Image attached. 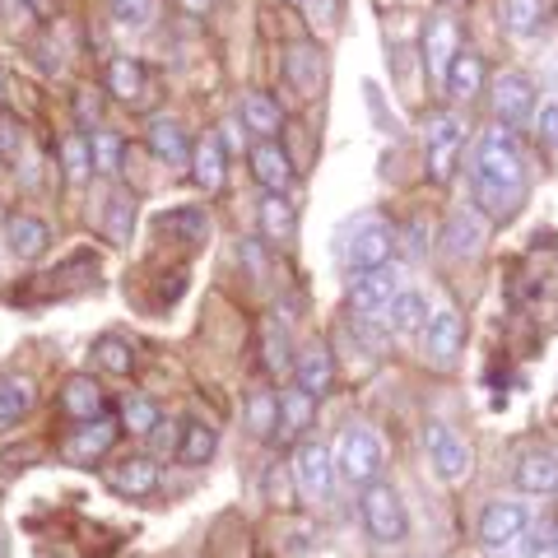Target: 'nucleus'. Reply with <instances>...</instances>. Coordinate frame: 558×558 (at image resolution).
Returning <instances> with one entry per match:
<instances>
[{
  "mask_svg": "<svg viewBox=\"0 0 558 558\" xmlns=\"http://www.w3.org/2000/svg\"><path fill=\"white\" fill-rule=\"evenodd\" d=\"M75 112H80L84 126H98V117H102V108H98L94 94H80V98H75Z\"/></svg>",
  "mask_w": 558,
  "mask_h": 558,
  "instance_id": "nucleus-45",
  "label": "nucleus"
},
{
  "mask_svg": "<svg viewBox=\"0 0 558 558\" xmlns=\"http://www.w3.org/2000/svg\"><path fill=\"white\" fill-rule=\"evenodd\" d=\"M400 293V270L391 266H377V270H359L354 284H349V299H354L359 312H387L391 299Z\"/></svg>",
  "mask_w": 558,
  "mask_h": 558,
  "instance_id": "nucleus-12",
  "label": "nucleus"
},
{
  "mask_svg": "<svg viewBox=\"0 0 558 558\" xmlns=\"http://www.w3.org/2000/svg\"><path fill=\"white\" fill-rule=\"evenodd\" d=\"M307 14H312V24L317 20H336V0H303Z\"/></svg>",
  "mask_w": 558,
  "mask_h": 558,
  "instance_id": "nucleus-46",
  "label": "nucleus"
},
{
  "mask_svg": "<svg viewBox=\"0 0 558 558\" xmlns=\"http://www.w3.org/2000/svg\"><path fill=\"white\" fill-rule=\"evenodd\" d=\"M461 145H465V121L457 112H433L424 126V149H428V172L433 182H451V172L461 163Z\"/></svg>",
  "mask_w": 558,
  "mask_h": 558,
  "instance_id": "nucleus-4",
  "label": "nucleus"
},
{
  "mask_svg": "<svg viewBox=\"0 0 558 558\" xmlns=\"http://www.w3.org/2000/svg\"><path fill=\"white\" fill-rule=\"evenodd\" d=\"M117 433H121V424H112L108 414L89 418V424H80V428L61 442V457H65L70 465H94V461H102V457H108V451L117 447Z\"/></svg>",
  "mask_w": 558,
  "mask_h": 558,
  "instance_id": "nucleus-9",
  "label": "nucleus"
},
{
  "mask_svg": "<svg viewBox=\"0 0 558 558\" xmlns=\"http://www.w3.org/2000/svg\"><path fill=\"white\" fill-rule=\"evenodd\" d=\"M330 480H336V457L322 447V442H299L293 451V484L307 502H317L330 494Z\"/></svg>",
  "mask_w": 558,
  "mask_h": 558,
  "instance_id": "nucleus-8",
  "label": "nucleus"
},
{
  "mask_svg": "<svg viewBox=\"0 0 558 558\" xmlns=\"http://www.w3.org/2000/svg\"><path fill=\"white\" fill-rule=\"evenodd\" d=\"M242 126L256 131L260 140H270L279 126H284V112H279V102L270 94H247L242 98Z\"/></svg>",
  "mask_w": 558,
  "mask_h": 558,
  "instance_id": "nucleus-28",
  "label": "nucleus"
},
{
  "mask_svg": "<svg viewBox=\"0 0 558 558\" xmlns=\"http://www.w3.org/2000/svg\"><path fill=\"white\" fill-rule=\"evenodd\" d=\"M247 163H252V178L266 186V191H279L284 196L289 182H293V168H289V154L275 145V140H260V145H252L247 154Z\"/></svg>",
  "mask_w": 558,
  "mask_h": 558,
  "instance_id": "nucleus-14",
  "label": "nucleus"
},
{
  "mask_svg": "<svg viewBox=\"0 0 558 558\" xmlns=\"http://www.w3.org/2000/svg\"><path fill=\"white\" fill-rule=\"evenodd\" d=\"M0 102H5V80H0Z\"/></svg>",
  "mask_w": 558,
  "mask_h": 558,
  "instance_id": "nucleus-48",
  "label": "nucleus"
},
{
  "mask_svg": "<svg viewBox=\"0 0 558 558\" xmlns=\"http://www.w3.org/2000/svg\"><path fill=\"white\" fill-rule=\"evenodd\" d=\"M159 424H163V418H159V410H154L145 396H131L126 405H121V428H131L135 438H149Z\"/></svg>",
  "mask_w": 558,
  "mask_h": 558,
  "instance_id": "nucleus-35",
  "label": "nucleus"
},
{
  "mask_svg": "<svg viewBox=\"0 0 558 558\" xmlns=\"http://www.w3.org/2000/svg\"><path fill=\"white\" fill-rule=\"evenodd\" d=\"M457 28H451V20H428V33H424V65H428V75L447 84V70L451 61H457Z\"/></svg>",
  "mask_w": 558,
  "mask_h": 558,
  "instance_id": "nucleus-16",
  "label": "nucleus"
},
{
  "mask_svg": "<svg viewBox=\"0 0 558 558\" xmlns=\"http://www.w3.org/2000/svg\"><path fill=\"white\" fill-rule=\"evenodd\" d=\"M108 10H112V20L121 28H149L154 24V14H159V5L154 0H108Z\"/></svg>",
  "mask_w": 558,
  "mask_h": 558,
  "instance_id": "nucleus-37",
  "label": "nucleus"
},
{
  "mask_svg": "<svg viewBox=\"0 0 558 558\" xmlns=\"http://www.w3.org/2000/svg\"><path fill=\"white\" fill-rule=\"evenodd\" d=\"M5 238H10V252L20 256V260H38V256L47 252V242H51L47 223L33 219V215H14V219L5 223Z\"/></svg>",
  "mask_w": 558,
  "mask_h": 558,
  "instance_id": "nucleus-24",
  "label": "nucleus"
},
{
  "mask_svg": "<svg viewBox=\"0 0 558 558\" xmlns=\"http://www.w3.org/2000/svg\"><path fill=\"white\" fill-rule=\"evenodd\" d=\"M502 20H508L517 38H531V33H539V24H545V5H539V0H508Z\"/></svg>",
  "mask_w": 558,
  "mask_h": 558,
  "instance_id": "nucleus-34",
  "label": "nucleus"
},
{
  "mask_svg": "<svg viewBox=\"0 0 558 558\" xmlns=\"http://www.w3.org/2000/svg\"><path fill=\"white\" fill-rule=\"evenodd\" d=\"M94 359H98V368L112 373V377H126L135 368V354H131V344L121 336H98L94 340Z\"/></svg>",
  "mask_w": 558,
  "mask_h": 558,
  "instance_id": "nucleus-31",
  "label": "nucleus"
},
{
  "mask_svg": "<svg viewBox=\"0 0 558 558\" xmlns=\"http://www.w3.org/2000/svg\"><path fill=\"white\" fill-rule=\"evenodd\" d=\"M442 89L457 98V102H470L475 94H484V61L475 57V51H465V47L457 51V61H451Z\"/></svg>",
  "mask_w": 558,
  "mask_h": 558,
  "instance_id": "nucleus-22",
  "label": "nucleus"
},
{
  "mask_svg": "<svg viewBox=\"0 0 558 558\" xmlns=\"http://www.w3.org/2000/svg\"><path fill=\"white\" fill-rule=\"evenodd\" d=\"M20 154H24V126L10 112H0V159L20 163Z\"/></svg>",
  "mask_w": 558,
  "mask_h": 558,
  "instance_id": "nucleus-39",
  "label": "nucleus"
},
{
  "mask_svg": "<svg viewBox=\"0 0 558 558\" xmlns=\"http://www.w3.org/2000/svg\"><path fill=\"white\" fill-rule=\"evenodd\" d=\"M307 65H317V51H307V47H299V51H293V57H289V75H293V80H299V89H303V94H312Z\"/></svg>",
  "mask_w": 558,
  "mask_h": 558,
  "instance_id": "nucleus-41",
  "label": "nucleus"
},
{
  "mask_svg": "<svg viewBox=\"0 0 558 558\" xmlns=\"http://www.w3.org/2000/svg\"><path fill=\"white\" fill-rule=\"evenodd\" d=\"M61 163L70 182H84L94 172V140L89 135H65L61 140Z\"/></svg>",
  "mask_w": 558,
  "mask_h": 558,
  "instance_id": "nucleus-32",
  "label": "nucleus"
},
{
  "mask_svg": "<svg viewBox=\"0 0 558 558\" xmlns=\"http://www.w3.org/2000/svg\"><path fill=\"white\" fill-rule=\"evenodd\" d=\"M289 5H303V0H289Z\"/></svg>",
  "mask_w": 558,
  "mask_h": 558,
  "instance_id": "nucleus-50",
  "label": "nucleus"
},
{
  "mask_svg": "<svg viewBox=\"0 0 558 558\" xmlns=\"http://www.w3.org/2000/svg\"><path fill=\"white\" fill-rule=\"evenodd\" d=\"M126 215L135 219V201H131V196H117V201H112V223H108V233H112L117 242L126 238Z\"/></svg>",
  "mask_w": 558,
  "mask_h": 558,
  "instance_id": "nucleus-42",
  "label": "nucleus"
},
{
  "mask_svg": "<svg viewBox=\"0 0 558 558\" xmlns=\"http://www.w3.org/2000/svg\"><path fill=\"white\" fill-rule=\"evenodd\" d=\"M33 396H38V387L28 377H0V433L14 428L33 410Z\"/></svg>",
  "mask_w": 558,
  "mask_h": 558,
  "instance_id": "nucleus-27",
  "label": "nucleus"
},
{
  "mask_svg": "<svg viewBox=\"0 0 558 558\" xmlns=\"http://www.w3.org/2000/svg\"><path fill=\"white\" fill-rule=\"evenodd\" d=\"M266 363H270V368L279 373V368H289V330L284 326H279V322H270L266 326Z\"/></svg>",
  "mask_w": 558,
  "mask_h": 558,
  "instance_id": "nucleus-40",
  "label": "nucleus"
},
{
  "mask_svg": "<svg viewBox=\"0 0 558 558\" xmlns=\"http://www.w3.org/2000/svg\"><path fill=\"white\" fill-rule=\"evenodd\" d=\"M359 517L363 526H368V535L377 539V545H400L410 531V517H405V502H400V494L391 484H368L359 498Z\"/></svg>",
  "mask_w": 558,
  "mask_h": 558,
  "instance_id": "nucleus-3",
  "label": "nucleus"
},
{
  "mask_svg": "<svg viewBox=\"0 0 558 558\" xmlns=\"http://www.w3.org/2000/svg\"><path fill=\"white\" fill-rule=\"evenodd\" d=\"M61 405L70 418H80V424H89V418H102V391L94 377H70L65 391H61Z\"/></svg>",
  "mask_w": 558,
  "mask_h": 558,
  "instance_id": "nucleus-25",
  "label": "nucleus"
},
{
  "mask_svg": "<svg viewBox=\"0 0 558 558\" xmlns=\"http://www.w3.org/2000/svg\"><path fill=\"white\" fill-rule=\"evenodd\" d=\"M391 247H396L391 223L368 219V223H359L354 229V238H349V266L354 270H377V266H387L391 260Z\"/></svg>",
  "mask_w": 558,
  "mask_h": 558,
  "instance_id": "nucleus-11",
  "label": "nucleus"
},
{
  "mask_svg": "<svg viewBox=\"0 0 558 558\" xmlns=\"http://www.w3.org/2000/svg\"><path fill=\"white\" fill-rule=\"evenodd\" d=\"M336 381V359H330L326 344H307L299 359H293V387L307 391L312 400H322Z\"/></svg>",
  "mask_w": 558,
  "mask_h": 558,
  "instance_id": "nucleus-13",
  "label": "nucleus"
},
{
  "mask_svg": "<svg viewBox=\"0 0 558 558\" xmlns=\"http://www.w3.org/2000/svg\"><path fill=\"white\" fill-rule=\"evenodd\" d=\"M108 484H112V494H121V498H149L154 488H159V465H154L149 457H131V461L112 465Z\"/></svg>",
  "mask_w": 558,
  "mask_h": 558,
  "instance_id": "nucleus-17",
  "label": "nucleus"
},
{
  "mask_svg": "<svg viewBox=\"0 0 558 558\" xmlns=\"http://www.w3.org/2000/svg\"><path fill=\"white\" fill-rule=\"evenodd\" d=\"M521 549H526V558H539V554H549L554 549V531H531V539H526V545H521Z\"/></svg>",
  "mask_w": 558,
  "mask_h": 558,
  "instance_id": "nucleus-44",
  "label": "nucleus"
},
{
  "mask_svg": "<svg viewBox=\"0 0 558 558\" xmlns=\"http://www.w3.org/2000/svg\"><path fill=\"white\" fill-rule=\"evenodd\" d=\"M424 447H428V461H433V470H438L442 484L470 480V470H475V451H470V442L457 438L447 424H428L424 428Z\"/></svg>",
  "mask_w": 558,
  "mask_h": 558,
  "instance_id": "nucleus-5",
  "label": "nucleus"
},
{
  "mask_svg": "<svg viewBox=\"0 0 558 558\" xmlns=\"http://www.w3.org/2000/svg\"><path fill=\"white\" fill-rule=\"evenodd\" d=\"M247 424H252L256 438H270V433L279 428V396L256 391V396L247 400Z\"/></svg>",
  "mask_w": 558,
  "mask_h": 558,
  "instance_id": "nucleus-36",
  "label": "nucleus"
},
{
  "mask_svg": "<svg viewBox=\"0 0 558 558\" xmlns=\"http://www.w3.org/2000/svg\"><path fill=\"white\" fill-rule=\"evenodd\" d=\"M215 447H219V438H215V428L209 424H201V418L182 424V447H178L182 465H205L209 457H215Z\"/></svg>",
  "mask_w": 558,
  "mask_h": 558,
  "instance_id": "nucleus-30",
  "label": "nucleus"
},
{
  "mask_svg": "<svg viewBox=\"0 0 558 558\" xmlns=\"http://www.w3.org/2000/svg\"><path fill=\"white\" fill-rule=\"evenodd\" d=\"M312 418H317V400H312L307 391L293 387V391L279 396V428H275V433H279L284 442H299L303 433L312 428Z\"/></svg>",
  "mask_w": 558,
  "mask_h": 558,
  "instance_id": "nucleus-18",
  "label": "nucleus"
},
{
  "mask_svg": "<svg viewBox=\"0 0 558 558\" xmlns=\"http://www.w3.org/2000/svg\"><path fill=\"white\" fill-rule=\"evenodd\" d=\"M484 215H475V209H461V215H451L447 219V229H442V252L451 260H461V256H475L484 247Z\"/></svg>",
  "mask_w": 558,
  "mask_h": 558,
  "instance_id": "nucleus-15",
  "label": "nucleus"
},
{
  "mask_svg": "<svg viewBox=\"0 0 558 558\" xmlns=\"http://www.w3.org/2000/svg\"><path fill=\"white\" fill-rule=\"evenodd\" d=\"M521 535H526V508L512 502V498L488 502L484 517H480V545L484 549H508Z\"/></svg>",
  "mask_w": 558,
  "mask_h": 558,
  "instance_id": "nucleus-10",
  "label": "nucleus"
},
{
  "mask_svg": "<svg viewBox=\"0 0 558 558\" xmlns=\"http://www.w3.org/2000/svg\"><path fill=\"white\" fill-rule=\"evenodd\" d=\"M145 140H149L154 159L168 163V168H186V163H191V149H196V145H191V140L182 135L178 121H154Z\"/></svg>",
  "mask_w": 558,
  "mask_h": 558,
  "instance_id": "nucleus-21",
  "label": "nucleus"
},
{
  "mask_svg": "<svg viewBox=\"0 0 558 558\" xmlns=\"http://www.w3.org/2000/svg\"><path fill=\"white\" fill-rule=\"evenodd\" d=\"M163 233H178L182 242H205L209 238V219L205 209H172V215H159Z\"/></svg>",
  "mask_w": 558,
  "mask_h": 558,
  "instance_id": "nucleus-33",
  "label": "nucleus"
},
{
  "mask_svg": "<svg viewBox=\"0 0 558 558\" xmlns=\"http://www.w3.org/2000/svg\"><path fill=\"white\" fill-rule=\"evenodd\" d=\"M465 349V322L457 307H438L424 326V359L433 363V368H451V363L461 359Z\"/></svg>",
  "mask_w": 558,
  "mask_h": 558,
  "instance_id": "nucleus-6",
  "label": "nucleus"
},
{
  "mask_svg": "<svg viewBox=\"0 0 558 558\" xmlns=\"http://www.w3.org/2000/svg\"><path fill=\"white\" fill-rule=\"evenodd\" d=\"M517 488H526V494H558L554 451H526V457L517 461Z\"/></svg>",
  "mask_w": 558,
  "mask_h": 558,
  "instance_id": "nucleus-20",
  "label": "nucleus"
},
{
  "mask_svg": "<svg viewBox=\"0 0 558 558\" xmlns=\"http://www.w3.org/2000/svg\"><path fill=\"white\" fill-rule=\"evenodd\" d=\"M554 554H558V531H554Z\"/></svg>",
  "mask_w": 558,
  "mask_h": 558,
  "instance_id": "nucleus-49",
  "label": "nucleus"
},
{
  "mask_svg": "<svg viewBox=\"0 0 558 558\" xmlns=\"http://www.w3.org/2000/svg\"><path fill=\"white\" fill-rule=\"evenodd\" d=\"M293 223H299L293 205L279 196V191H266V201H260V233H266V242H289Z\"/></svg>",
  "mask_w": 558,
  "mask_h": 558,
  "instance_id": "nucleus-29",
  "label": "nucleus"
},
{
  "mask_svg": "<svg viewBox=\"0 0 558 558\" xmlns=\"http://www.w3.org/2000/svg\"><path fill=\"white\" fill-rule=\"evenodd\" d=\"M108 94H117L121 102H145L149 98V75L145 65H140L135 57H117L108 65Z\"/></svg>",
  "mask_w": 558,
  "mask_h": 558,
  "instance_id": "nucleus-23",
  "label": "nucleus"
},
{
  "mask_svg": "<svg viewBox=\"0 0 558 558\" xmlns=\"http://www.w3.org/2000/svg\"><path fill=\"white\" fill-rule=\"evenodd\" d=\"M457 5H461V0H457Z\"/></svg>",
  "mask_w": 558,
  "mask_h": 558,
  "instance_id": "nucleus-51",
  "label": "nucleus"
},
{
  "mask_svg": "<svg viewBox=\"0 0 558 558\" xmlns=\"http://www.w3.org/2000/svg\"><path fill=\"white\" fill-rule=\"evenodd\" d=\"M191 182H196L205 196H215L223 186V140L219 135H205L196 149H191Z\"/></svg>",
  "mask_w": 558,
  "mask_h": 558,
  "instance_id": "nucleus-19",
  "label": "nucleus"
},
{
  "mask_svg": "<svg viewBox=\"0 0 558 558\" xmlns=\"http://www.w3.org/2000/svg\"><path fill=\"white\" fill-rule=\"evenodd\" d=\"M488 102H494L498 126H521V121L535 117V84H531L526 75H517V70H508V75L494 80V89H488Z\"/></svg>",
  "mask_w": 558,
  "mask_h": 558,
  "instance_id": "nucleus-7",
  "label": "nucleus"
},
{
  "mask_svg": "<svg viewBox=\"0 0 558 558\" xmlns=\"http://www.w3.org/2000/svg\"><path fill=\"white\" fill-rule=\"evenodd\" d=\"M178 5L191 14V20H205V14H209V5H215V0H178Z\"/></svg>",
  "mask_w": 558,
  "mask_h": 558,
  "instance_id": "nucleus-47",
  "label": "nucleus"
},
{
  "mask_svg": "<svg viewBox=\"0 0 558 558\" xmlns=\"http://www.w3.org/2000/svg\"><path fill=\"white\" fill-rule=\"evenodd\" d=\"M381 326H387L391 336H414V330L428 326V303L418 299V293H396L387 317H381Z\"/></svg>",
  "mask_w": 558,
  "mask_h": 558,
  "instance_id": "nucleus-26",
  "label": "nucleus"
},
{
  "mask_svg": "<svg viewBox=\"0 0 558 558\" xmlns=\"http://www.w3.org/2000/svg\"><path fill=\"white\" fill-rule=\"evenodd\" d=\"M475 201L488 219H512L526 201V159H521L512 131H484L475 149Z\"/></svg>",
  "mask_w": 558,
  "mask_h": 558,
  "instance_id": "nucleus-1",
  "label": "nucleus"
},
{
  "mask_svg": "<svg viewBox=\"0 0 558 558\" xmlns=\"http://www.w3.org/2000/svg\"><path fill=\"white\" fill-rule=\"evenodd\" d=\"M330 457H336V475L344 484H354V488H368L381 475V442H377V433L363 428V424L344 428Z\"/></svg>",
  "mask_w": 558,
  "mask_h": 558,
  "instance_id": "nucleus-2",
  "label": "nucleus"
},
{
  "mask_svg": "<svg viewBox=\"0 0 558 558\" xmlns=\"http://www.w3.org/2000/svg\"><path fill=\"white\" fill-rule=\"evenodd\" d=\"M539 145H549L558 154V102L539 108Z\"/></svg>",
  "mask_w": 558,
  "mask_h": 558,
  "instance_id": "nucleus-43",
  "label": "nucleus"
},
{
  "mask_svg": "<svg viewBox=\"0 0 558 558\" xmlns=\"http://www.w3.org/2000/svg\"><path fill=\"white\" fill-rule=\"evenodd\" d=\"M94 172H102V178H117L121 172V135L112 131H94Z\"/></svg>",
  "mask_w": 558,
  "mask_h": 558,
  "instance_id": "nucleus-38",
  "label": "nucleus"
}]
</instances>
